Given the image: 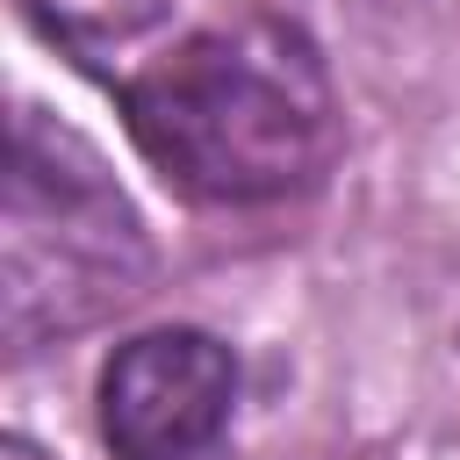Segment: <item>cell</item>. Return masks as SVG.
<instances>
[{
    "label": "cell",
    "mask_w": 460,
    "mask_h": 460,
    "mask_svg": "<svg viewBox=\"0 0 460 460\" xmlns=\"http://www.w3.org/2000/svg\"><path fill=\"white\" fill-rule=\"evenodd\" d=\"M50 43H65L79 65H115L144 36H158L165 0H14Z\"/></svg>",
    "instance_id": "4"
},
{
    "label": "cell",
    "mask_w": 460,
    "mask_h": 460,
    "mask_svg": "<svg viewBox=\"0 0 460 460\" xmlns=\"http://www.w3.org/2000/svg\"><path fill=\"white\" fill-rule=\"evenodd\" d=\"M0 460H50V453H43V446H29V438H7V446H0Z\"/></svg>",
    "instance_id": "5"
},
{
    "label": "cell",
    "mask_w": 460,
    "mask_h": 460,
    "mask_svg": "<svg viewBox=\"0 0 460 460\" xmlns=\"http://www.w3.org/2000/svg\"><path fill=\"white\" fill-rule=\"evenodd\" d=\"M237 359L194 323L144 331L101 367V438L115 460H194L223 438Z\"/></svg>",
    "instance_id": "3"
},
{
    "label": "cell",
    "mask_w": 460,
    "mask_h": 460,
    "mask_svg": "<svg viewBox=\"0 0 460 460\" xmlns=\"http://www.w3.org/2000/svg\"><path fill=\"white\" fill-rule=\"evenodd\" d=\"M151 244L137 208L115 194L101 158L50 129L43 115L14 122L7 216H0V323L14 345L86 331L144 295Z\"/></svg>",
    "instance_id": "2"
},
{
    "label": "cell",
    "mask_w": 460,
    "mask_h": 460,
    "mask_svg": "<svg viewBox=\"0 0 460 460\" xmlns=\"http://www.w3.org/2000/svg\"><path fill=\"white\" fill-rule=\"evenodd\" d=\"M137 151L194 201H280L331 158V72L273 14L180 36L122 79Z\"/></svg>",
    "instance_id": "1"
}]
</instances>
